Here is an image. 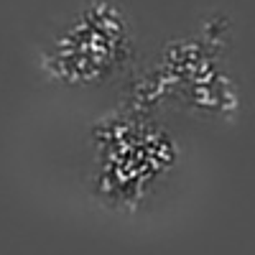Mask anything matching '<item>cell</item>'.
Wrapping results in <instances>:
<instances>
[{"label": "cell", "mask_w": 255, "mask_h": 255, "mask_svg": "<svg viewBox=\"0 0 255 255\" xmlns=\"http://www.w3.org/2000/svg\"><path fill=\"white\" fill-rule=\"evenodd\" d=\"M92 191L113 209H135L174 171L179 145L151 115L128 110L92 125Z\"/></svg>", "instance_id": "6da1fadb"}, {"label": "cell", "mask_w": 255, "mask_h": 255, "mask_svg": "<svg viewBox=\"0 0 255 255\" xmlns=\"http://www.w3.org/2000/svg\"><path fill=\"white\" fill-rule=\"evenodd\" d=\"M133 54L130 15L113 0H87L41 49L38 67L54 84L92 87L128 69Z\"/></svg>", "instance_id": "7a4b0ae2"}]
</instances>
